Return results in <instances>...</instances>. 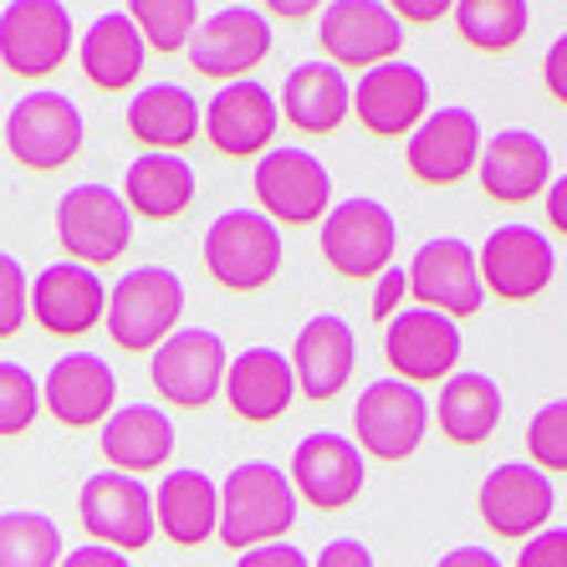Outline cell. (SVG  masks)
<instances>
[{
	"mask_svg": "<svg viewBox=\"0 0 567 567\" xmlns=\"http://www.w3.org/2000/svg\"><path fill=\"white\" fill-rule=\"evenodd\" d=\"M291 527H297V486H291L287 471L251 461V465H236L220 481V527H215V537L230 553L287 542Z\"/></svg>",
	"mask_w": 567,
	"mask_h": 567,
	"instance_id": "cell-1",
	"label": "cell"
},
{
	"mask_svg": "<svg viewBox=\"0 0 567 567\" xmlns=\"http://www.w3.org/2000/svg\"><path fill=\"white\" fill-rule=\"evenodd\" d=\"M185 317V281L169 266H133L123 271L118 287H107V338L123 353H154L169 343Z\"/></svg>",
	"mask_w": 567,
	"mask_h": 567,
	"instance_id": "cell-2",
	"label": "cell"
},
{
	"mask_svg": "<svg viewBox=\"0 0 567 567\" xmlns=\"http://www.w3.org/2000/svg\"><path fill=\"white\" fill-rule=\"evenodd\" d=\"M56 240H62L66 261L87 266H113L133 246V210L123 189L113 185H72L56 199Z\"/></svg>",
	"mask_w": 567,
	"mask_h": 567,
	"instance_id": "cell-3",
	"label": "cell"
},
{
	"mask_svg": "<svg viewBox=\"0 0 567 567\" xmlns=\"http://www.w3.org/2000/svg\"><path fill=\"white\" fill-rule=\"evenodd\" d=\"M205 271L225 291L271 287L281 271V225H271L261 210H246V205L215 215V225L205 230Z\"/></svg>",
	"mask_w": 567,
	"mask_h": 567,
	"instance_id": "cell-4",
	"label": "cell"
},
{
	"mask_svg": "<svg viewBox=\"0 0 567 567\" xmlns=\"http://www.w3.org/2000/svg\"><path fill=\"white\" fill-rule=\"evenodd\" d=\"M256 210L271 225H322L332 205V174L312 148L277 144L256 158Z\"/></svg>",
	"mask_w": 567,
	"mask_h": 567,
	"instance_id": "cell-5",
	"label": "cell"
},
{
	"mask_svg": "<svg viewBox=\"0 0 567 567\" xmlns=\"http://www.w3.org/2000/svg\"><path fill=\"white\" fill-rule=\"evenodd\" d=\"M430 399L414 383L379 379L369 383L353 404V445L363 450V461H410L414 450L430 435Z\"/></svg>",
	"mask_w": 567,
	"mask_h": 567,
	"instance_id": "cell-6",
	"label": "cell"
},
{
	"mask_svg": "<svg viewBox=\"0 0 567 567\" xmlns=\"http://www.w3.org/2000/svg\"><path fill=\"white\" fill-rule=\"evenodd\" d=\"M87 144V123L82 107L66 93H27L6 113V148L16 164H27L37 174H56Z\"/></svg>",
	"mask_w": 567,
	"mask_h": 567,
	"instance_id": "cell-7",
	"label": "cell"
},
{
	"mask_svg": "<svg viewBox=\"0 0 567 567\" xmlns=\"http://www.w3.org/2000/svg\"><path fill=\"white\" fill-rule=\"evenodd\" d=\"M399 251V225L389 215V205L358 195L332 205L328 220H322V261L348 281H379L389 271Z\"/></svg>",
	"mask_w": 567,
	"mask_h": 567,
	"instance_id": "cell-8",
	"label": "cell"
},
{
	"mask_svg": "<svg viewBox=\"0 0 567 567\" xmlns=\"http://www.w3.org/2000/svg\"><path fill=\"white\" fill-rule=\"evenodd\" d=\"M78 516L97 547H113V553H123V557L144 553L148 542L158 537L154 491H148L138 475H123V471H97L93 481H82Z\"/></svg>",
	"mask_w": 567,
	"mask_h": 567,
	"instance_id": "cell-9",
	"label": "cell"
},
{
	"mask_svg": "<svg viewBox=\"0 0 567 567\" xmlns=\"http://www.w3.org/2000/svg\"><path fill=\"white\" fill-rule=\"evenodd\" d=\"M225 369H230V353H225L220 332L179 328L169 343L154 348L148 379H154V394L174 410H205L225 394Z\"/></svg>",
	"mask_w": 567,
	"mask_h": 567,
	"instance_id": "cell-10",
	"label": "cell"
},
{
	"mask_svg": "<svg viewBox=\"0 0 567 567\" xmlns=\"http://www.w3.org/2000/svg\"><path fill=\"white\" fill-rule=\"evenodd\" d=\"M271 56V21L261 6H220L199 21L195 41H189V66L199 78L225 82H246V72Z\"/></svg>",
	"mask_w": 567,
	"mask_h": 567,
	"instance_id": "cell-11",
	"label": "cell"
},
{
	"mask_svg": "<svg viewBox=\"0 0 567 567\" xmlns=\"http://www.w3.org/2000/svg\"><path fill=\"white\" fill-rule=\"evenodd\" d=\"M317 47L338 72L343 66L373 72L383 62H399L404 27H399L394 6H383V0H332L317 21Z\"/></svg>",
	"mask_w": 567,
	"mask_h": 567,
	"instance_id": "cell-12",
	"label": "cell"
},
{
	"mask_svg": "<svg viewBox=\"0 0 567 567\" xmlns=\"http://www.w3.org/2000/svg\"><path fill=\"white\" fill-rule=\"evenodd\" d=\"M410 297H414V307H430V312L450 317V322L481 312L486 281H481V261H475L471 240H461V236L424 240L410 261Z\"/></svg>",
	"mask_w": 567,
	"mask_h": 567,
	"instance_id": "cell-13",
	"label": "cell"
},
{
	"mask_svg": "<svg viewBox=\"0 0 567 567\" xmlns=\"http://www.w3.org/2000/svg\"><path fill=\"white\" fill-rule=\"evenodd\" d=\"M475 512H481V522L491 527V537H506V542L527 537L532 542L537 532H547V522H553L557 486H553V475H542L537 465L506 461L481 481Z\"/></svg>",
	"mask_w": 567,
	"mask_h": 567,
	"instance_id": "cell-14",
	"label": "cell"
},
{
	"mask_svg": "<svg viewBox=\"0 0 567 567\" xmlns=\"http://www.w3.org/2000/svg\"><path fill=\"white\" fill-rule=\"evenodd\" d=\"M465 353L461 322L430 312V307H404V312L383 328V358L399 383H445Z\"/></svg>",
	"mask_w": 567,
	"mask_h": 567,
	"instance_id": "cell-15",
	"label": "cell"
},
{
	"mask_svg": "<svg viewBox=\"0 0 567 567\" xmlns=\"http://www.w3.org/2000/svg\"><path fill=\"white\" fill-rule=\"evenodd\" d=\"M72 52V11L56 0H11L0 11V62L16 78H52Z\"/></svg>",
	"mask_w": 567,
	"mask_h": 567,
	"instance_id": "cell-16",
	"label": "cell"
},
{
	"mask_svg": "<svg viewBox=\"0 0 567 567\" xmlns=\"http://www.w3.org/2000/svg\"><path fill=\"white\" fill-rule=\"evenodd\" d=\"M363 481H369V461L363 450L348 435H332V430H317L302 445L291 450V486H297V502L317 506V512H343L363 496Z\"/></svg>",
	"mask_w": 567,
	"mask_h": 567,
	"instance_id": "cell-17",
	"label": "cell"
},
{
	"mask_svg": "<svg viewBox=\"0 0 567 567\" xmlns=\"http://www.w3.org/2000/svg\"><path fill=\"white\" fill-rule=\"evenodd\" d=\"M277 123L281 103L271 87L261 82H225L220 93L205 103V138L215 144V154L225 158H261L277 148Z\"/></svg>",
	"mask_w": 567,
	"mask_h": 567,
	"instance_id": "cell-18",
	"label": "cell"
},
{
	"mask_svg": "<svg viewBox=\"0 0 567 567\" xmlns=\"http://www.w3.org/2000/svg\"><path fill=\"white\" fill-rule=\"evenodd\" d=\"M481 261V281H486L491 297L502 302H532L553 287L557 271V251L553 240L532 230V225H496L486 236V246L475 251Z\"/></svg>",
	"mask_w": 567,
	"mask_h": 567,
	"instance_id": "cell-19",
	"label": "cell"
},
{
	"mask_svg": "<svg viewBox=\"0 0 567 567\" xmlns=\"http://www.w3.org/2000/svg\"><path fill=\"white\" fill-rule=\"evenodd\" d=\"M481 148H486V133H481V118L471 107H435L410 133L404 164L420 185H461L481 164Z\"/></svg>",
	"mask_w": 567,
	"mask_h": 567,
	"instance_id": "cell-20",
	"label": "cell"
},
{
	"mask_svg": "<svg viewBox=\"0 0 567 567\" xmlns=\"http://www.w3.org/2000/svg\"><path fill=\"white\" fill-rule=\"evenodd\" d=\"M353 113L373 138H410L430 118V78L414 62H383L353 87Z\"/></svg>",
	"mask_w": 567,
	"mask_h": 567,
	"instance_id": "cell-21",
	"label": "cell"
},
{
	"mask_svg": "<svg viewBox=\"0 0 567 567\" xmlns=\"http://www.w3.org/2000/svg\"><path fill=\"white\" fill-rule=\"evenodd\" d=\"M41 404L66 430L107 424V414L118 410V373L97 353H66L56 358L47 383H41Z\"/></svg>",
	"mask_w": 567,
	"mask_h": 567,
	"instance_id": "cell-22",
	"label": "cell"
},
{
	"mask_svg": "<svg viewBox=\"0 0 567 567\" xmlns=\"http://www.w3.org/2000/svg\"><path fill=\"white\" fill-rule=\"evenodd\" d=\"M358 363V332L348 317L338 312H317L302 322L297 343H291V373H297V394L328 404L348 389Z\"/></svg>",
	"mask_w": 567,
	"mask_h": 567,
	"instance_id": "cell-23",
	"label": "cell"
},
{
	"mask_svg": "<svg viewBox=\"0 0 567 567\" xmlns=\"http://www.w3.org/2000/svg\"><path fill=\"white\" fill-rule=\"evenodd\" d=\"M31 317L41 322V332L52 338H82L107 317V287L97 271L78 261L41 266V277L31 281Z\"/></svg>",
	"mask_w": 567,
	"mask_h": 567,
	"instance_id": "cell-24",
	"label": "cell"
},
{
	"mask_svg": "<svg viewBox=\"0 0 567 567\" xmlns=\"http://www.w3.org/2000/svg\"><path fill=\"white\" fill-rule=\"evenodd\" d=\"M475 174H481V189L496 205H527V199L547 195V185H553V148L532 128H502L481 148Z\"/></svg>",
	"mask_w": 567,
	"mask_h": 567,
	"instance_id": "cell-25",
	"label": "cell"
},
{
	"mask_svg": "<svg viewBox=\"0 0 567 567\" xmlns=\"http://www.w3.org/2000/svg\"><path fill=\"white\" fill-rule=\"evenodd\" d=\"M297 399V373L291 358L277 348H240L225 369V404L246 424H271L291 410Z\"/></svg>",
	"mask_w": 567,
	"mask_h": 567,
	"instance_id": "cell-26",
	"label": "cell"
},
{
	"mask_svg": "<svg viewBox=\"0 0 567 567\" xmlns=\"http://www.w3.org/2000/svg\"><path fill=\"white\" fill-rule=\"evenodd\" d=\"M199 128H205V107L179 82H148L128 103V133L133 144H144V154H179L199 138Z\"/></svg>",
	"mask_w": 567,
	"mask_h": 567,
	"instance_id": "cell-27",
	"label": "cell"
},
{
	"mask_svg": "<svg viewBox=\"0 0 567 567\" xmlns=\"http://www.w3.org/2000/svg\"><path fill=\"white\" fill-rule=\"evenodd\" d=\"M174 420L158 404H123V410L107 414L103 435V461L123 475H138V471H158V465H169L174 455Z\"/></svg>",
	"mask_w": 567,
	"mask_h": 567,
	"instance_id": "cell-28",
	"label": "cell"
},
{
	"mask_svg": "<svg viewBox=\"0 0 567 567\" xmlns=\"http://www.w3.org/2000/svg\"><path fill=\"white\" fill-rule=\"evenodd\" d=\"M154 522L174 547H205L220 527V486L205 471H169L154 491Z\"/></svg>",
	"mask_w": 567,
	"mask_h": 567,
	"instance_id": "cell-29",
	"label": "cell"
},
{
	"mask_svg": "<svg viewBox=\"0 0 567 567\" xmlns=\"http://www.w3.org/2000/svg\"><path fill=\"white\" fill-rule=\"evenodd\" d=\"M281 113L297 133H332L353 113V87L332 62H302L281 82Z\"/></svg>",
	"mask_w": 567,
	"mask_h": 567,
	"instance_id": "cell-30",
	"label": "cell"
},
{
	"mask_svg": "<svg viewBox=\"0 0 567 567\" xmlns=\"http://www.w3.org/2000/svg\"><path fill=\"white\" fill-rule=\"evenodd\" d=\"M435 414L440 435L450 445H481V440L496 435V424L506 414V399H502V383L491 373H450L440 399L430 404Z\"/></svg>",
	"mask_w": 567,
	"mask_h": 567,
	"instance_id": "cell-31",
	"label": "cell"
},
{
	"mask_svg": "<svg viewBox=\"0 0 567 567\" xmlns=\"http://www.w3.org/2000/svg\"><path fill=\"white\" fill-rule=\"evenodd\" d=\"M148 47L138 37V27L128 21V11H107L93 27L82 31V78L103 87V93H123L144 78Z\"/></svg>",
	"mask_w": 567,
	"mask_h": 567,
	"instance_id": "cell-32",
	"label": "cell"
},
{
	"mask_svg": "<svg viewBox=\"0 0 567 567\" xmlns=\"http://www.w3.org/2000/svg\"><path fill=\"white\" fill-rule=\"evenodd\" d=\"M195 164L185 154H138L123 174V199L144 220H174L195 205Z\"/></svg>",
	"mask_w": 567,
	"mask_h": 567,
	"instance_id": "cell-33",
	"label": "cell"
},
{
	"mask_svg": "<svg viewBox=\"0 0 567 567\" xmlns=\"http://www.w3.org/2000/svg\"><path fill=\"white\" fill-rule=\"evenodd\" d=\"M450 16H455V31L475 52H512L532 27L527 0H455Z\"/></svg>",
	"mask_w": 567,
	"mask_h": 567,
	"instance_id": "cell-34",
	"label": "cell"
},
{
	"mask_svg": "<svg viewBox=\"0 0 567 567\" xmlns=\"http://www.w3.org/2000/svg\"><path fill=\"white\" fill-rule=\"evenodd\" d=\"M62 527L41 512H0V567H62Z\"/></svg>",
	"mask_w": 567,
	"mask_h": 567,
	"instance_id": "cell-35",
	"label": "cell"
},
{
	"mask_svg": "<svg viewBox=\"0 0 567 567\" xmlns=\"http://www.w3.org/2000/svg\"><path fill=\"white\" fill-rule=\"evenodd\" d=\"M128 21L138 27L144 47H154V52H189L205 11L195 0H133Z\"/></svg>",
	"mask_w": 567,
	"mask_h": 567,
	"instance_id": "cell-36",
	"label": "cell"
},
{
	"mask_svg": "<svg viewBox=\"0 0 567 567\" xmlns=\"http://www.w3.org/2000/svg\"><path fill=\"white\" fill-rule=\"evenodd\" d=\"M41 414V383L31 369H21V363H6L0 358V440L21 435V430H31Z\"/></svg>",
	"mask_w": 567,
	"mask_h": 567,
	"instance_id": "cell-37",
	"label": "cell"
},
{
	"mask_svg": "<svg viewBox=\"0 0 567 567\" xmlns=\"http://www.w3.org/2000/svg\"><path fill=\"white\" fill-rule=\"evenodd\" d=\"M527 450H532V465L542 475L567 471V399H553L542 404L527 424Z\"/></svg>",
	"mask_w": 567,
	"mask_h": 567,
	"instance_id": "cell-38",
	"label": "cell"
},
{
	"mask_svg": "<svg viewBox=\"0 0 567 567\" xmlns=\"http://www.w3.org/2000/svg\"><path fill=\"white\" fill-rule=\"evenodd\" d=\"M31 317V277L16 256L0 251V338H16Z\"/></svg>",
	"mask_w": 567,
	"mask_h": 567,
	"instance_id": "cell-39",
	"label": "cell"
},
{
	"mask_svg": "<svg viewBox=\"0 0 567 567\" xmlns=\"http://www.w3.org/2000/svg\"><path fill=\"white\" fill-rule=\"evenodd\" d=\"M410 307V271H399V266H389L379 281H373V302H369V317L373 322H394L399 312Z\"/></svg>",
	"mask_w": 567,
	"mask_h": 567,
	"instance_id": "cell-40",
	"label": "cell"
},
{
	"mask_svg": "<svg viewBox=\"0 0 567 567\" xmlns=\"http://www.w3.org/2000/svg\"><path fill=\"white\" fill-rule=\"evenodd\" d=\"M516 567H567V527H547L516 553Z\"/></svg>",
	"mask_w": 567,
	"mask_h": 567,
	"instance_id": "cell-41",
	"label": "cell"
},
{
	"mask_svg": "<svg viewBox=\"0 0 567 567\" xmlns=\"http://www.w3.org/2000/svg\"><path fill=\"white\" fill-rule=\"evenodd\" d=\"M236 567H312V557H307L302 547H291V542H266V547L240 553Z\"/></svg>",
	"mask_w": 567,
	"mask_h": 567,
	"instance_id": "cell-42",
	"label": "cell"
},
{
	"mask_svg": "<svg viewBox=\"0 0 567 567\" xmlns=\"http://www.w3.org/2000/svg\"><path fill=\"white\" fill-rule=\"evenodd\" d=\"M312 567H373V553L358 537H338L312 557Z\"/></svg>",
	"mask_w": 567,
	"mask_h": 567,
	"instance_id": "cell-43",
	"label": "cell"
},
{
	"mask_svg": "<svg viewBox=\"0 0 567 567\" xmlns=\"http://www.w3.org/2000/svg\"><path fill=\"white\" fill-rule=\"evenodd\" d=\"M542 82H547V93L567 107V31L547 47V56H542Z\"/></svg>",
	"mask_w": 567,
	"mask_h": 567,
	"instance_id": "cell-44",
	"label": "cell"
},
{
	"mask_svg": "<svg viewBox=\"0 0 567 567\" xmlns=\"http://www.w3.org/2000/svg\"><path fill=\"white\" fill-rule=\"evenodd\" d=\"M394 16H399V27H404V21L430 27V21H445V16H450V0H399Z\"/></svg>",
	"mask_w": 567,
	"mask_h": 567,
	"instance_id": "cell-45",
	"label": "cell"
},
{
	"mask_svg": "<svg viewBox=\"0 0 567 567\" xmlns=\"http://www.w3.org/2000/svg\"><path fill=\"white\" fill-rule=\"evenodd\" d=\"M62 567H133L123 553H113V547H97V542H87V547H78V553H66Z\"/></svg>",
	"mask_w": 567,
	"mask_h": 567,
	"instance_id": "cell-46",
	"label": "cell"
},
{
	"mask_svg": "<svg viewBox=\"0 0 567 567\" xmlns=\"http://www.w3.org/2000/svg\"><path fill=\"white\" fill-rule=\"evenodd\" d=\"M435 567H502V557L486 553V547H455V553H445Z\"/></svg>",
	"mask_w": 567,
	"mask_h": 567,
	"instance_id": "cell-47",
	"label": "cell"
},
{
	"mask_svg": "<svg viewBox=\"0 0 567 567\" xmlns=\"http://www.w3.org/2000/svg\"><path fill=\"white\" fill-rule=\"evenodd\" d=\"M547 225H557L567 236V174H557L553 185H547Z\"/></svg>",
	"mask_w": 567,
	"mask_h": 567,
	"instance_id": "cell-48",
	"label": "cell"
},
{
	"mask_svg": "<svg viewBox=\"0 0 567 567\" xmlns=\"http://www.w3.org/2000/svg\"><path fill=\"white\" fill-rule=\"evenodd\" d=\"M312 11H317V6H307V0H291V6H287V0H277V6H271L266 16H281V21H302V16H312Z\"/></svg>",
	"mask_w": 567,
	"mask_h": 567,
	"instance_id": "cell-49",
	"label": "cell"
}]
</instances>
